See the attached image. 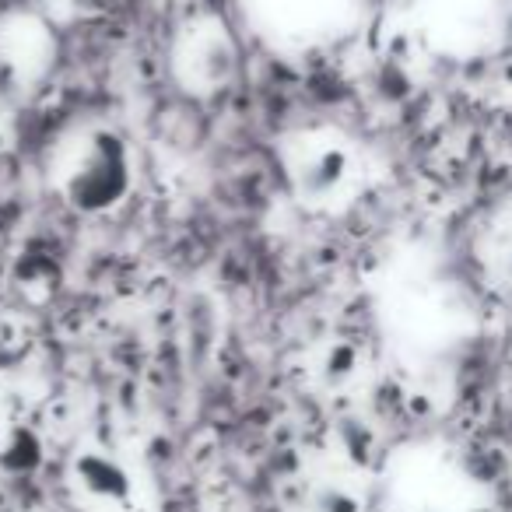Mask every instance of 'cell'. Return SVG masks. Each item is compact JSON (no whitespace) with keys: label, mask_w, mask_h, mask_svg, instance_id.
Returning a JSON list of instances; mask_svg holds the SVG:
<instances>
[{"label":"cell","mask_w":512,"mask_h":512,"mask_svg":"<svg viewBox=\"0 0 512 512\" xmlns=\"http://www.w3.org/2000/svg\"><path fill=\"white\" fill-rule=\"evenodd\" d=\"M134 190V155L116 130L92 127L57 165V193L78 214H106Z\"/></svg>","instance_id":"obj_1"},{"label":"cell","mask_w":512,"mask_h":512,"mask_svg":"<svg viewBox=\"0 0 512 512\" xmlns=\"http://www.w3.org/2000/svg\"><path fill=\"white\" fill-rule=\"evenodd\" d=\"M281 169L299 204L323 207L348 190L355 176V151L337 130L306 127L281 141Z\"/></svg>","instance_id":"obj_2"},{"label":"cell","mask_w":512,"mask_h":512,"mask_svg":"<svg viewBox=\"0 0 512 512\" xmlns=\"http://www.w3.org/2000/svg\"><path fill=\"white\" fill-rule=\"evenodd\" d=\"M67 484L78 498L99 509H123L137 491V477L123 456L102 446H81L67 463Z\"/></svg>","instance_id":"obj_3"},{"label":"cell","mask_w":512,"mask_h":512,"mask_svg":"<svg viewBox=\"0 0 512 512\" xmlns=\"http://www.w3.org/2000/svg\"><path fill=\"white\" fill-rule=\"evenodd\" d=\"M179 64L186 67V81L197 88H214L228 85L235 78V67H239V53L228 36V29L221 22H207L186 36V46L179 53Z\"/></svg>","instance_id":"obj_4"},{"label":"cell","mask_w":512,"mask_h":512,"mask_svg":"<svg viewBox=\"0 0 512 512\" xmlns=\"http://www.w3.org/2000/svg\"><path fill=\"white\" fill-rule=\"evenodd\" d=\"M46 463V442L29 421H8L0 428V474L11 481L36 477Z\"/></svg>","instance_id":"obj_5"},{"label":"cell","mask_w":512,"mask_h":512,"mask_svg":"<svg viewBox=\"0 0 512 512\" xmlns=\"http://www.w3.org/2000/svg\"><path fill=\"white\" fill-rule=\"evenodd\" d=\"M302 512H365V498L344 477H316L313 484H306Z\"/></svg>","instance_id":"obj_6"},{"label":"cell","mask_w":512,"mask_h":512,"mask_svg":"<svg viewBox=\"0 0 512 512\" xmlns=\"http://www.w3.org/2000/svg\"><path fill=\"white\" fill-rule=\"evenodd\" d=\"M18 292L32 302H46L60 285V267L53 264V256L46 253H22L18 260Z\"/></svg>","instance_id":"obj_7"},{"label":"cell","mask_w":512,"mask_h":512,"mask_svg":"<svg viewBox=\"0 0 512 512\" xmlns=\"http://www.w3.org/2000/svg\"><path fill=\"white\" fill-rule=\"evenodd\" d=\"M358 365H362V355H358L355 344L348 341H334L327 351H323L320 362V376L327 379V386H344L358 376Z\"/></svg>","instance_id":"obj_8"},{"label":"cell","mask_w":512,"mask_h":512,"mask_svg":"<svg viewBox=\"0 0 512 512\" xmlns=\"http://www.w3.org/2000/svg\"><path fill=\"white\" fill-rule=\"evenodd\" d=\"M463 512H495V509H488V505H470V509H463Z\"/></svg>","instance_id":"obj_9"}]
</instances>
